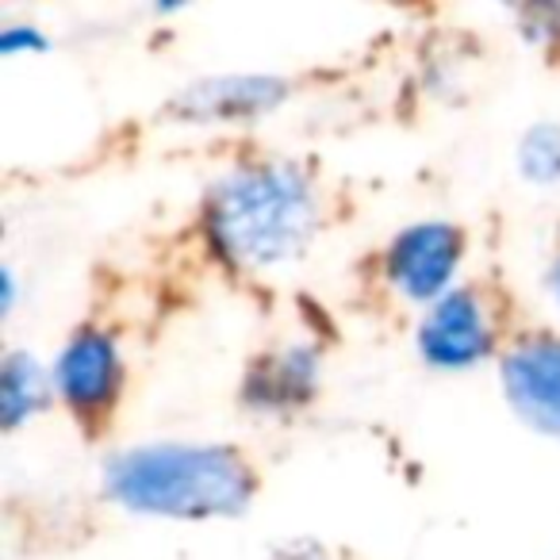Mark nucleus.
Masks as SVG:
<instances>
[{"label":"nucleus","mask_w":560,"mask_h":560,"mask_svg":"<svg viewBox=\"0 0 560 560\" xmlns=\"http://www.w3.org/2000/svg\"><path fill=\"white\" fill-rule=\"evenodd\" d=\"M323 226V196L307 165L261 154L231 165L200 200V234L238 272L289 265Z\"/></svg>","instance_id":"obj_1"},{"label":"nucleus","mask_w":560,"mask_h":560,"mask_svg":"<svg viewBox=\"0 0 560 560\" xmlns=\"http://www.w3.org/2000/svg\"><path fill=\"white\" fill-rule=\"evenodd\" d=\"M503 396L526 427L560 442V335L526 330L499 353Z\"/></svg>","instance_id":"obj_6"},{"label":"nucleus","mask_w":560,"mask_h":560,"mask_svg":"<svg viewBox=\"0 0 560 560\" xmlns=\"http://www.w3.org/2000/svg\"><path fill=\"white\" fill-rule=\"evenodd\" d=\"M514 16H518V27L529 43L545 47L552 58L560 55V4H526Z\"/></svg>","instance_id":"obj_11"},{"label":"nucleus","mask_w":560,"mask_h":560,"mask_svg":"<svg viewBox=\"0 0 560 560\" xmlns=\"http://www.w3.org/2000/svg\"><path fill=\"white\" fill-rule=\"evenodd\" d=\"M419 358L442 373L476 369L499 350V319L480 284H457L422 312L415 327Z\"/></svg>","instance_id":"obj_5"},{"label":"nucleus","mask_w":560,"mask_h":560,"mask_svg":"<svg viewBox=\"0 0 560 560\" xmlns=\"http://www.w3.org/2000/svg\"><path fill=\"white\" fill-rule=\"evenodd\" d=\"M50 50V39L35 24H4L0 27V55H43Z\"/></svg>","instance_id":"obj_12"},{"label":"nucleus","mask_w":560,"mask_h":560,"mask_svg":"<svg viewBox=\"0 0 560 560\" xmlns=\"http://www.w3.org/2000/svg\"><path fill=\"white\" fill-rule=\"evenodd\" d=\"M292 85L272 73H219V78H200L192 85L177 89L165 104L173 119L196 127L215 124H254L269 116L272 108L289 101Z\"/></svg>","instance_id":"obj_7"},{"label":"nucleus","mask_w":560,"mask_h":560,"mask_svg":"<svg viewBox=\"0 0 560 560\" xmlns=\"http://www.w3.org/2000/svg\"><path fill=\"white\" fill-rule=\"evenodd\" d=\"M257 488V468L226 442H147L119 450L104 465V495L147 518H238Z\"/></svg>","instance_id":"obj_2"},{"label":"nucleus","mask_w":560,"mask_h":560,"mask_svg":"<svg viewBox=\"0 0 560 560\" xmlns=\"http://www.w3.org/2000/svg\"><path fill=\"white\" fill-rule=\"evenodd\" d=\"M319 350L312 342H289L261 350L242 373V407L257 415H296L319 396Z\"/></svg>","instance_id":"obj_8"},{"label":"nucleus","mask_w":560,"mask_h":560,"mask_svg":"<svg viewBox=\"0 0 560 560\" xmlns=\"http://www.w3.org/2000/svg\"><path fill=\"white\" fill-rule=\"evenodd\" d=\"M549 289H552V296H557V304H560V249L552 254V265H549Z\"/></svg>","instance_id":"obj_14"},{"label":"nucleus","mask_w":560,"mask_h":560,"mask_svg":"<svg viewBox=\"0 0 560 560\" xmlns=\"http://www.w3.org/2000/svg\"><path fill=\"white\" fill-rule=\"evenodd\" d=\"M269 560H342V557L335 549H327L323 541H315V537H292V541L277 545Z\"/></svg>","instance_id":"obj_13"},{"label":"nucleus","mask_w":560,"mask_h":560,"mask_svg":"<svg viewBox=\"0 0 560 560\" xmlns=\"http://www.w3.org/2000/svg\"><path fill=\"white\" fill-rule=\"evenodd\" d=\"M55 396V376L24 350H9L0 361V427L20 430L24 422H32L35 415H43Z\"/></svg>","instance_id":"obj_9"},{"label":"nucleus","mask_w":560,"mask_h":560,"mask_svg":"<svg viewBox=\"0 0 560 560\" xmlns=\"http://www.w3.org/2000/svg\"><path fill=\"white\" fill-rule=\"evenodd\" d=\"M468 254L465 226L450 219H422L392 234L381 254V277L396 296L430 307L457 289V269Z\"/></svg>","instance_id":"obj_4"},{"label":"nucleus","mask_w":560,"mask_h":560,"mask_svg":"<svg viewBox=\"0 0 560 560\" xmlns=\"http://www.w3.org/2000/svg\"><path fill=\"white\" fill-rule=\"evenodd\" d=\"M518 170L534 185L560 180V124H534L518 142Z\"/></svg>","instance_id":"obj_10"},{"label":"nucleus","mask_w":560,"mask_h":560,"mask_svg":"<svg viewBox=\"0 0 560 560\" xmlns=\"http://www.w3.org/2000/svg\"><path fill=\"white\" fill-rule=\"evenodd\" d=\"M55 396L66 404L85 434H101L116 415L127 388L124 346L101 323L78 327L55 358Z\"/></svg>","instance_id":"obj_3"}]
</instances>
